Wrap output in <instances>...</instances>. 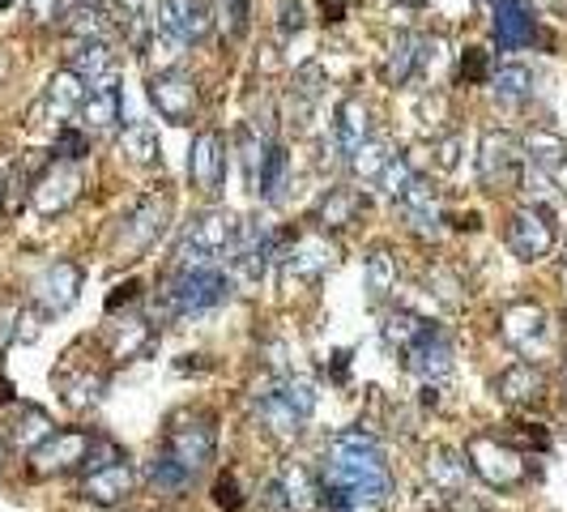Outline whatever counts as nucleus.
<instances>
[{"mask_svg":"<svg viewBox=\"0 0 567 512\" xmlns=\"http://www.w3.org/2000/svg\"><path fill=\"white\" fill-rule=\"evenodd\" d=\"M56 427H52V418L43 415L39 406H22V418L13 423V431H9V445H22V448H34L39 440H47Z\"/></svg>","mask_w":567,"mask_h":512,"instance_id":"nucleus-43","label":"nucleus"},{"mask_svg":"<svg viewBox=\"0 0 567 512\" xmlns=\"http://www.w3.org/2000/svg\"><path fill=\"white\" fill-rule=\"evenodd\" d=\"M253 410L256 418L274 431V436H282V440H295L299 431H303V423L308 418L299 415L290 402H286V388H282V376H265V381L253 388Z\"/></svg>","mask_w":567,"mask_h":512,"instance_id":"nucleus-17","label":"nucleus"},{"mask_svg":"<svg viewBox=\"0 0 567 512\" xmlns=\"http://www.w3.org/2000/svg\"><path fill=\"white\" fill-rule=\"evenodd\" d=\"M546 393V376H542V367L537 363H507L504 372L495 376V397L504 402V406H534L537 397Z\"/></svg>","mask_w":567,"mask_h":512,"instance_id":"nucleus-24","label":"nucleus"},{"mask_svg":"<svg viewBox=\"0 0 567 512\" xmlns=\"http://www.w3.org/2000/svg\"><path fill=\"white\" fill-rule=\"evenodd\" d=\"M137 299H141V282H137V278H128L125 287H116L111 290V295H107V312H120V303H137Z\"/></svg>","mask_w":567,"mask_h":512,"instance_id":"nucleus-54","label":"nucleus"},{"mask_svg":"<svg viewBox=\"0 0 567 512\" xmlns=\"http://www.w3.org/2000/svg\"><path fill=\"white\" fill-rule=\"evenodd\" d=\"M452 512H482V509H478L473 500H457V504H452Z\"/></svg>","mask_w":567,"mask_h":512,"instance_id":"nucleus-60","label":"nucleus"},{"mask_svg":"<svg viewBox=\"0 0 567 512\" xmlns=\"http://www.w3.org/2000/svg\"><path fill=\"white\" fill-rule=\"evenodd\" d=\"M18 324H22V308L13 299H0V351L18 338Z\"/></svg>","mask_w":567,"mask_h":512,"instance_id":"nucleus-53","label":"nucleus"},{"mask_svg":"<svg viewBox=\"0 0 567 512\" xmlns=\"http://www.w3.org/2000/svg\"><path fill=\"white\" fill-rule=\"evenodd\" d=\"M431 290L440 295L443 303H461V295H457V278H452V274H443V269L431 274Z\"/></svg>","mask_w":567,"mask_h":512,"instance_id":"nucleus-55","label":"nucleus"},{"mask_svg":"<svg viewBox=\"0 0 567 512\" xmlns=\"http://www.w3.org/2000/svg\"><path fill=\"white\" fill-rule=\"evenodd\" d=\"M486 86H491V98L500 107H521V103H529V95H534V68L529 64H500Z\"/></svg>","mask_w":567,"mask_h":512,"instance_id":"nucleus-32","label":"nucleus"},{"mask_svg":"<svg viewBox=\"0 0 567 512\" xmlns=\"http://www.w3.org/2000/svg\"><path fill=\"white\" fill-rule=\"evenodd\" d=\"M363 278H367V299L379 308V303L393 295V287H397V256L388 253L384 244L372 248L367 260H363Z\"/></svg>","mask_w":567,"mask_h":512,"instance_id":"nucleus-35","label":"nucleus"},{"mask_svg":"<svg viewBox=\"0 0 567 512\" xmlns=\"http://www.w3.org/2000/svg\"><path fill=\"white\" fill-rule=\"evenodd\" d=\"M86 154H90V132L86 128H73V125L56 128V159L86 162Z\"/></svg>","mask_w":567,"mask_h":512,"instance_id":"nucleus-47","label":"nucleus"},{"mask_svg":"<svg viewBox=\"0 0 567 512\" xmlns=\"http://www.w3.org/2000/svg\"><path fill=\"white\" fill-rule=\"evenodd\" d=\"M95 440L98 436L90 427H56L47 440L31 448V474L34 479H61L73 470H86Z\"/></svg>","mask_w":567,"mask_h":512,"instance_id":"nucleus-5","label":"nucleus"},{"mask_svg":"<svg viewBox=\"0 0 567 512\" xmlns=\"http://www.w3.org/2000/svg\"><path fill=\"white\" fill-rule=\"evenodd\" d=\"M146 342H150V324L141 317H128L116 324V346H111V354H116V359H132Z\"/></svg>","mask_w":567,"mask_h":512,"instance_id":"nucleus-45","label":"nucleus"},{"mask_svg":"<svg viewBox=\"0 0 567 512\" xmlns=\"http://www.w3.org/2000/svg\"><path fill=\"white\" fill-rule=\"evenodd\" d=\"M397 210H402V218H406V226H410L414 235H422V239H440L443 235L440 196H436V184H427L422 175L397 196Z\"/></svg>","mask_w":567,"mask_h":512,"instance_id":"nucleus-21","label":"nucleus"},{"mask_svg":"<svg viewBox=\"0 0 567 512\" xmlns=\"http://www.w3.org/2000/svg\"><path fill=\"white\" fill-rule=\"evenodd\" d=\"M414 180H418V162L406 159V154H393V159L384 162V171L376 175L379 192H384V196H393V201L410 189Z\"/></svg>","mask_w":567,"mask_h":512,"instance_id":"nucleus-44","label":"nucleus"},{"mask_svg":"<svg viewBox=\"0 0 567 512\" xmlns=\"http://www.w3.org/2000/svg\"><path fill=\"white\" fill-rule=\"evenodd\" d=\"M564 287H567V256H564Z\"/></svg>","mask_w":567,"mask_h":512,"instance_id":"nucleus-64","label":"nucleus"},{"mask_svg":"<svg viewBox=\"0 0 567 512\" xmlns=\"http://www.w3.org/2000/svg\"><path fill=\"white\" fill-rule=\"evenodd\" d=\"M4 461H9V440L0 436V466H4Z\"/></svg>","mask_w":567,"mask_h":512,"instance_id":"nucleus-61","label":"nucleus"},{"mask_svg":"<svg viewBox=\"0 0 567 512\" xmlns=\"http://www.w3.org/2000/svg\"><path fill=\"white\" fill-rule=\"evenodd\" d=\"M278 260L290 282H320L338 265V248L333 239H324V231H308V235H295L290 248H278Z\"/></svg>","mask_w":567,"mask_h":512,"instance_id":"nucleus-13","label":"nucleus"},{"mask_svg":"<svg viewBox=\"0 0 567 512\" xmlns=\"http://www.w3.org/2000/svg\"><path fill=\"white\" fill-rule=\"evenodd\" d=\"M158 31L167 34L171 43L192 47V43H205V34L214 26L205 0H158Z\"/></svg>","mask_w":567,"mask_h":512,"instance_id":"nucleus-16","label":"nucleus"},{"mask_svg":"<svg viewBox=\"0 0 567 512\" xmlns=\"http://www.w3.org/2000/svg\"><path fill=\"white\" fill-rule=\"evenodd\" d=\"M504 440L512 448L521 445V452H525V448H537V452H546V448H550V431H546L542 423H525V418H516V423L507 427Z\"/></svg>","mask_w":567,"mask_h":512,"instance_id":"nucleus-49","label":"nucleus"},{"mask_svg":"<svg viewBox=\"0 0 567 512\" xmlns=\"http://www.w3.org/2000/svg\"><path fill=\"white\" fill-rule=\"evenodd\" d=\"M141 479H146V487H150L154 495H184L192 482H196L189 474V470H184V466H180V461H175V457L167 452V448H158L154 457L146 461Z\"/></svg>","mask_w":567,"mask_h":512,"instance_id":"nucleus-31","label":"nucleus"},{"mask_svg":"<svg viewBox=\"0 0 567 512\" xmlns=\"http://www.w3.org/2000/svg\"><path fill=\"white\" fill-rule=\"evenodd\" d=\"M546 329H550L546 308L534 303V299H516V303H507L500 312V333H504L507 346H516V351H537L546 342Z\"/></svg>","mask_w":567,"mask_h":512,"instance_id":"nucleus-19","label":"nucleus"},{"mask_svg":"<svg viewBox=\"0 0 567 512\" xmlns=\"http://www.w3.org/2000/svg\"><path fill=\"white\" fill-rule=\"evenodd\" d=\"M34 13V22H52V13L61 9V0H26Z\"/></svg>","mask_w":567,"mask_h":512,"instance_id":"nucleus-57","label":"nucleus"},{"mask_svg":"<svg viewBox=\"0 0 567 512\" xmlns=\"http://www.w3.org/2000/svg\"><path fill=\"white\" fill-rule=\"evenodd\" d=\"M478 175L491 192H507L525 175V146L507 128H486L478 146Z\"/></svg>","mask_w":567,"mask_h":512,"instance_id":"nucleus-6","label":"nucleus"},{"mask_svg":"<svg viewBox=\"0 0 567 512\" xmlns=\"http://www.w3.org/2000/svg\"><path fill=\"white\" fill-rule=\"evenodd\" d=\"M303 26H308L303 0H278V31H282V39H295Z\"/></svg>","mask_w":567,"mask_h":512,"instance_id":"nucleus-52","label":"nucleus"},{"mask_svg":"<svg viewBox=\"0 0 567 512\" xmlns=\"http://www.w3.org/2000/svg\"><path fill=\"white\" fill-rule=\"evenodd\" d=\"M418 47H422V39L414 31H397L388 39V52H384V77H388V86H410L414 77H418Z\"/></svg>","mask_w":567,"mask_h":512,"instance_id":"nucleus-30","label":"nucleus"},{"mask_svg":"<svg viewBox=\"0 0 567 512\" xmlns=\"http://www.w3.org/2000/svg\"><path fill=\"white\" fill-rule=\"evenodd\" d=\"M402 354H406V372L410 376H418V381H443L452 372L457 346H452L443 324H422V333Z\"/></svg>","mask_w":567,"mask_h":512,"instance_id":"nucleus-14","label":"nucleus"},{"mask_svg":"<svg viewBox=\"0 0 567 512\" xmlns=\"http://www.w3.org/2000/svg\"><path fill=\"white\" fill-rule=\"evenodd\" d=\"M189 180L196 192L214 196L226 184V137L218 128H201L189 150Z\"/></svg>","mask_w":567,"mask_h":512,"instance_id":"nucleus-15","label":"nucleus"},{"mask_svg":"<svg viewBox=\"0 0 567 512\" xmlns=\"http://www.w3.org/2000/svg\"><path fill=\"white\" fill-rule=\"evenodd\" d=\"M86 192V175H82V162H47L31 184V205L34 214L43 218H61L68 214Z\"/></svg>","mask_w":567,"mask_h":512,"instance_id":"nucleus-7","label":"nucleus"},{"mask_svg":"<svg viewBox=\"0 0 567 512\" xmlns=\"http://www.w3.org/2000/svg\"><path fill=\"white\" fill-rule=\"evenodd\" d=\"M504 244H507V253L516 256V260H525V265L546 260V256L555 253V244H559V231H555V223H550V210L521 205V210L507 218Z\"/></svg>","mask_w":567,"mask_h":512,"instance_id":"nucleus-10","label":"nucleus"},{"mask_svg":"<svg viewBox=\"0 0 567 512\" xmlns=\"http://www.w3.org/2000/svg\"><path fill=\"white\" fill-rule=\"evenodd\" d=\"M231 295H235V278L222 265H210V269H171L167 282L158 287L154 320L167 324V320L205 317V312L222 308Z\"/></svg>","mask_w":567,"mask_h":512,"instance_id":"nucleus-2","label":"nucleus"},{"mask_svg":"<svg viewBox=\"0 0 567 512\" xmlns=\"http://www.w3.org/2000/svg\"><path fill=\"white\" fill-rule=\"evenodd\" d=\"M521 184H525V192H529V205H537V210H550V205H559V189H555V175H546V171L529 167V171L521 175Z\"/></svg>","mask_w":567,"mask_h":512,"instance_id":"nucleus-48","label":"nucleus"},{"mask_svg":"<svg viewBox=\"0 0 567 512\" xmlns=\"http://www.w3.org/2000/svg\"><path fill=\"white\" fill-rule=\"evenodd\" d=\"M210 495H214V504H218L222 512H239V509H244V487H239V479H235L231 470L214 479V491H210Z\"/></svg>","mask_w":567,"mask_h":512,"instance_id":"nucleus-51","label":"nucleus"},{"mask_svg":"<svg viewBox=\"0 0 567 512\" xmlns=\"http://www.w3.org/2000/svg\"><path fill=\"white\" fill-rule=\"evenodd\" d=\"M137 470L125 461H111V466H98V470H90L86 479H82V500L86 504H98V509H120V504H128V495L137 491Z\"/></svg>","mask_w":567,"mask_h":512,"instance_id":"nucleus-18","label":"nucleus"},{"mask_svg":"<svg viewBox=\"0 0 567 512\" xmlns=\"http://www.w3.org/2000/svg\"><path fill=\"white\" fill-rule=\"evenodd\" d=\"M388 159H393V146H388L384 137H367V141L350 154V171H354L359 180H376Z\"/></svg>","mask_w":567,"mask_h":512,"instance_id":"nucleus-42","label":"nucleus"},{"mask_svg":"<svg viewBox=\"0 0 567 512\" xmlns=\"http://www.w3.org/2000/svg\"><path fill=\"white\" fill-rule=\"evenodd\" d=\"M120 111H125V90H120V77L111 73V77H103V82H95L86 90V103H82L77 120H82L86 132H111L120 125Z\"/></svg>","mask_w":567,"mask_h":512,"instance_id":"nucleus-22","label":"nucleus"},{"mask_svg":"<svg viewBox=\"0 0 567 512\" xmlns=\"http://www.w3.org/2000/svg\"><path fill=\"white\" fill-rule=\"evenodd\" d=\"M103 388H107V376H103V372H90V367H82L73 381L61 376V393L73 410H90V406H98V402H103Z\"/></svg>","mask_w":567,"mask_h":512,"instance_id":"nucleus-38","label":"nucleus"},{"mask_svg":"<svg viewBox=\"0 0 567 512\" xmlns=\"http://www.w3.org/2000/svg\"><path fill=\"white\" fill-rule=\"evenodd\" d=\"M167 218H171V201H167L162 192H146V196H137V201H132V210L120 218L116 253H128V256L150 253L158 239H162V231H167Z\"/></svg>","mask_w":567,"mask_h":512,"instance_id":"nucleus-8","label":"nucleus"},{"mask_svg":"<svg viewBox=\"0 0 567 512\" xmlns=\"http://www.w3.org/2000/svg\"><path fill=\"white\" fill-rule=\"evenodd\" d=\"M82 282H86V274H82V265H77V260H52V265L34 278V287H31L34 308H39L43 317H64V312L77 303Z\"/></svg>","mask_w":567,"mask_h":512,"instance_id":"nucleus-12","label":"nucleus"},{"mask_svg":"<svg viewBox=\"0 0 567 512\" xmlns=\"http://www.w3.org/2000/svg\"><path fill=\"white\" fill-rule=\"evenodd\" d=\"M0 9H13V0H0Z\"/></svg>","mask_w":567,"mask_h":512,"instance_id":"nucleus-63","label":"nucleus"},{"mask_svg":"<svg viewBox=\"0 0 567 512\" xmlns=\"http://www.w3.org/2000/svg\"><path fill=\"white\" fill-rule=\"evenodd\" d=\"M564 402H567V363H564Z\"/></svg>","mask_w":567,"mask_h":512,"instance_id":"nucleus-62","label":"nucleus"},{"mask_svg":"<svg viewBox=\"0 0 567 512\" xmlns=\"http://www.w3.org/2000/svg\"><path fill=\"white\" fill-rule=\"evenodd\" d=\"M457 150H461V137H443V141H440V162H443V167H452V162H457Z\"/></svg>","mask_w":567,"mask_h":512,"instance_id":"nucleus-58","label":"nucleus"},{"mask_svg":"<svg viewBox=\"0 0 567 512\" xmlns=\"http://www.w3.org/2000/svg\"><path fill=\"white\" fill-rule=\"evenodd\" d=\"M320 495L346 500L354 509H379L393 495V474L384 466V448L372 431L346 427L324 452V487Z\"/></svg>","mask_w":567,"mask_h":512,"instance_id":"nucleus-1","label":"nucleus"},{"mask_svg":"<svg viewBox=\"0 0 567 512\" xmlns=\"http://www.w3.org/2000/svg\"><path fill=\"white\" fill-rule=\"evenodd\" d=\"M278 482H282L286 512H308V509H315V504H320V500H315V495H320V487H315L312 474H308L303 466H290Z\"/></svg>","mask_w":567,"mask_h":512,"instance_id":"nucleus-40","label":"nucleus"},{"mask_svg":"<svg viewBox=\"0 0 567 512\" xmlns=\"http://www.w3.org/2000/svg\"><path fill=\"white\" fill-rule=\"evenodd\" d=\"M286 175H290V154H286V146L274 141V146H269V159L260 167V184H256L253 196L278 205V201H282V189H286Z\"/></svg>","mask_w":567,"mask_h":512,"instance_id":"nucleus-39","label":"nucleus"},{"mask_svg":"<svg viewBox=\"0 0 567 512\" xmlns=\"http://www.w3.org/2000/svg\"><path fill=\"white\" fill-rule=\"evenodd\" d=\"M64 31L73 34L77 43H86V39H107V34H111V22H107V9H103V4H77V9L68 13Z\"/></svg>","mask_w":567,"mask_h":512,"instance_id":"nucleus-41","label":"nucleus"},{"mask_svg":"<svg viewBox=\"0 0 567 512\" xmlns=\"http://www.w3.org/2000/svg\"><path fill=\"white\" fill-rule=\"evenodd\" d=\"M422 324H427V320H418L414 312H406V308H388V312L379 317V342H384V351H406L414 338L422 333Z\"/></svg>","mask_w":567,"mask_h":512,"instance_id":"nucleus-37","label":"nucleus"},{"mask_svg":"<svg viewBox=\"0 0 567 512\" xmlns=\"http://www.w3.org/2000/svg\"><path fill=\"white\" fill-rule=\"evenodd\" d=\"M68 73H77L86 86H95L103 77H111L116 73V52H111V43L107 39H86V43H77L73 52H68V61H64Z\"/></svg>","mask_w":567,"mask_h":512,"instance_id":"nucleus-29","label":"nucleus"},{"mask_svg":"<svg viewBox=\"0 0 567 512\" xmlns=\"http://www.w3.org/2000/svg\"><path fill=\"white\" fill-rule=\"evenodd\" d=\"M320 13L329 26H338V22H346V0H320Z\"/></svg>","mask_w":567,"mask_h":512,"instance_id":"nucleus-56","label":"nucleus"},{"mask_svg":"<svg viewBox=\"0 0 567 512\" xmlns=\"http://www.w3.org/2000/svg\"><path fill=\"white\" fill-rule=\"evenodd\" d=\"M486 4H491V34H495L500 52H521L537 39L534 18L521 0H486Z\"/></svg>","mask_w":567,"mask_h":512,"instance_id":"nucleus-23","label":"nucleus"},{"mask_svg":"<svg viewBox=\"0 0 567 512\" xmlns=\"http://www.w3.org/2000/svg\"><path fill=\"white\" fill-rule=\"evenodd\" d=\"M9 402H13V381L0 376V406H9Z\"/></svg>","mask_w":567,"mask_h":512,"instance_id":"nucleus-59","label":"nucleus"},{"mask_svg":"<svg viewBox=\"0 0 567 512\" xmlns=\"http://www.w3.org/2000/svg\"><path fill=\"white\" fill-rule=\"evenodd\" d=\"M278 248H282V239H278L269 226L260 223V218H248V223H239L235 260H239V269H244V278H248V282H260V278H265L269 260H278Z\"/></svg>","mask_w":567,"mask_h":512,"instance_id":"nucleus-20","label":"nucleus"},{"mask_svg":"<svg viewBox=\"0 0 567 512\" xmlns=\"http://www.w3.org/2000/svg\"><path fill=\"white\" fill-rule=\"evenodd\" d=\"M372 137V107L363 98H342L338 103V120H333V141L342 150V159L350 162V154Z\"/></svg>","mask_w":567,"mask_h":512,"instance_id":"nucleus-26","label":"nucleus"},{"mask_svg":"<svg viewBox=\"0 0 567 512\" xmlns=\"http://www.w3.org/2000/svg\"><path fill=\"white\" fill-rule=\"evenodd\" d=\"M146 95L167 125H192L196 120V77L184 68H162L146 82Z\"/></svg>","mask_w":567,"mask_h":512,"instance_id":"nucleus-11","label":"nucleus"},{"mask_svg":"<svg viewBox=\"0 0 567 512\" xmlns=\"http://www.w3.org/2000/svg\"><path fill=\"white\" fill-rule=\"evenodd\" d=\"M491 73H495V68H491V52H486V47H466V52H461V82H466V86H486Z\"/></svg>","mask_w":567,"mask_h":512,"instance_id":"nucleus-50","label":"nucleus"},{"mask_svg":"<svg viewBox=\"0 0 567 512\" xmlns=\"http://www.w3.org/2000/svg\"><path fill=\"white\" fill-rule=\"evenodd\" d=\"M466 466L486 487H495V491H516L521 482L529 479L525 452L512 448L507 440H500V436H486V431H478V436L466 440Z\"/></svg>","mask_w":567,"mask_h":512,"instance_id":"nucleus-4","label":"nucleus"},{"mask_svg":"<svg viewBox=\"0 0 567 512\" xmlns=\"http://www.w3.org/2000/svg\"><path fill=\"white\" fill-rule=\"evenodd\" d=\"M525 159H529V167H537V171L555 175L559 167H567V137L550 132V128H534V132L525 137Z\"/></svg>","mask_w":567,"mask_h":512,"instance_id":"nucleus-33","label":"nucleus"},{"mask_svg":"<svg viewBox=\"0 0 567 512\" xmlns=\"http://www.w3.org/2000/svg\"><path fill=\"white\" fill-rule=\"evenodd\" d=\"M235 239H239V218L231 210H201L184 235H180V248H175V269H210L222 265V256L235 253Z\"/></svg>","mask_w":567,"mask_h":512,"instance_id":"nucleus-3","label":"nucleus"},{"mask_svg":"<svg viewBox=\"0 0 567 512\" xmlns=\"http://www.w3.org/2000/svg\"><path fill=\"white\" fill-rule=\"evenodd\" d=\"M167 452L189 470L192 479H201L218 452V431H214V418L210 415H189V418H175L171 431H167Z\"/></svg>","mask_w":567,"mask_h":512,"instance_id":"nucleus-9","label":"nucleus"},{"mask_svg":"<svg viewBox=\"0 0 567 512\" xmlns=\"http://www.w3.org/2000/svg\"><path fill=\"white\" fill-rule=\"evenodd\" d=\"M427 482L440 491V495H461L466 491V474H470V466H466V452H457V448L448 445H431L427 448Z\"/></svg>","mask_w":567,"mask_h":512,"instance_id":"nucleus-27","label":"nucleus"},{"mask_svg":"<svg viewBox=\"0 0 567 512\" xmlns=\"http://www.w3.org/2000/svg\"><path fill=\"white\" fill-rule=\"evenodd\" d=\"M269 132H256L253 125H239L235 132V154H239V167H244V180H248V192H256L260 184V167L269 159Z\"/></svg>","mask_w":567,"mask_h":512,"instance_id":"nucleus-34","label":"nucleus"},{"mask_svg":"<svg viewBox=\"0 0 567 512\" xmlns=\"http://www.w3.org/2000/svg\"><path fill=\"white\" fill-rule=\"evenodd\" d=\"M253 22V0H218V26L226 39H244Z\"/></svg>","mask_w":567,"mask_h":512,"instance_id":"nucleus-46","label":"nucleus"},{"mask_svg":"<svg viewBox=\"0 0 567 512\" xmlns=\"http://www.w3.org/2000/svg\"><path fill=\"white\" fill-rule=\"evenodd\" d=\"M363 210H367V201L359 189H329L312 210V223L320 231H346L350 223H359Z\"/></svg>","mask_w":567,"mask_h":512,"instance_id":"nucleus-28","label":"nucleus"},{"mask_svg":"<svg viewBox=\"0 0 567 512\" xmlns=\"http://www.w3.org/2000/svg\"><path fill=\"white\" fill-rule=\"evenodd\" d=\"M86 90H90V86H86L77 73L61 68V73H52V77H47V90H43V111H47V116L64 128V120H68V116H77V111H82Z\"/></svg>","mask_w":567,"mask_h":512,"instance_id":"nucleus-25","label":"nucleus"},{"mask_svg":"<svg viewBox=\"0 0 567 512\" xmlns=\"http://www.w3.org/2000/svg\"><path fill=\"white\" fill-rule=\"evenodd\" d=\"M120 154L137 167H150V162L162 159V141H158V128L150 120H132L120 132Z\"/></svg>","mask_w":567,"mask_h":512,"instance_id":"nucleus-36","label":"nucleus"}]
</instances>
